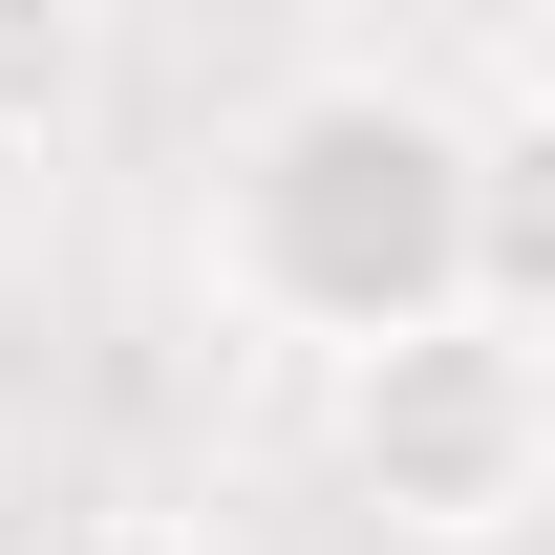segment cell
<instances>
[{
  "label": "cell",
  "mask_w": 555,
  "mask_h": 555,
  "mask_svg": "<svg viewBox=\"0 0 555 555\" xmlns=\"http://www.w3.org/2000/svg\"><path fill=\"white\" fill-rule=\"evenodd\" d=\"M43 555H193V534H171L150 491H86V513H65V534H43Z\"/></svg>",
  "instance_id": "5"
},
{
  "label": "cell",
  "mask_w": 555,
  "mask_h": 555,
  "mask_svg": "<svg viewBox=\"0 0 555 555\" xmlns=\"http://www.w3.org/2000/svg\"><path fill=\"white\" fill-rule=\"evenodd\" d=\"M107 107V0H0V171Z\"/></svg>",
  "instance_id": "4"
},
{
  "label": "cell",
  "mask_w": 555,
  "mask_h": 555,
  "mask_svg": "<svg viewBox=\"0 0 555 555\" xmlns=\"http://www.w3.org/2000/svg\"><path fill=\"white\" fill-rule=\"evenodd\" d=\"M321 427H343V491L385 534H427V555H491V534L555 513V343L491 321V299L321 363Z\"/></svg>",
  "instance_id": "2"
},
{
  "label": "cell",
  "mask_w": 555,
  "mask_h": 555,
  "mask_svg": "<svg viewBox=\"0 0 555 555\" xmlns=\"http://www.w3.org/2000/svg\"><path fill=\"white\" fill-rule=\"evenodd\" d=\"M214 299L278 321V343H321V363L449 321L470 299V129L427 86H385V65L278 86L235 129V171H214Z\"/></svg>",
  "instance_id": "1"
},
{
  "label": "cell",
  "mask_w": 555,
  "mask_h": 555,
  "mask_svg": "<svg viewBox=\"0 0 555 555\" xmlns=\"http://www.w3.org/2000/svg\"><path fill=\"white\" fill-rule=\"evenodd\" d=\"M470 299L555 343V107H491L470 129Z\"/></svg>",
  "instance_id": "3"
}]
</instances>
